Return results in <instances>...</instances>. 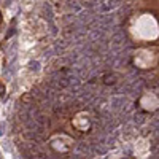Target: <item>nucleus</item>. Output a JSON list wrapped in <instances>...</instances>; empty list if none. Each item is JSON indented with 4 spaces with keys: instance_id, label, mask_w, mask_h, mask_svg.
I'll return each mask as SVG.
<instances>
[]
</instances>
